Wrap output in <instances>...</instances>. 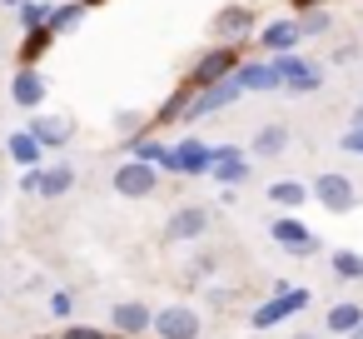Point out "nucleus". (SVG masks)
<instances>
[{
	"label": "nucleus",
	"mask_w": 363,
	"mask_h": 339,
	"mask_svg": "<svg viewBox=\"0 0 363 339\" xmlns=\"http://www.w3.org/2000/svg\"><path fill=\"white\" fill-rule=\"evenodd\" d=\"M308 200H318L328 215H348V210L358 205V190H353V180H348V175H338V170H323V175L308 185Z\"/></svg>",
	"instance_id": "4"
},
{
	"label": "nucleus",
	"mask_w": 363,
	"mask_h": 339,
	"mask_svg": "<svg viewBox=\"0 0 363 339\" xmlns=\"http://www.w3.org/2000/svg\"><path fill=\"white\" fill-rule=\"evenodd\" d=\"M259 160H279L284 150H289V125L284 120H269V125H259V135H254V145H249Z\"/></svg>",
	"instance_id": "18"
},
{
	"label": "nucleus",
	"mask_w": 363,
	"mask_h": 339,
	"mask_svg": "<svg viewBox=\"0 0 363 339\" xmlns=\"http://www.w3.org/2000/svg\"><path fill=\"white\" fill-rule=\"evenodd\" d=\"M60 339H100V329H65Z\"/></svg>",
	"instance_id": "33"
},
{
	"label": "nucleus",
	"mask_w": 363,
	"mask_h": 339,
	"mask_svg": "<svg viewBox=\"0 0 363 339\" xmlns=\"http://www.w3.org/2000/svg\"><path fill=\"white\" fill-rule=\"evenodd\" d=\"M338 145H343L348 155H363V125H353V130H348V135H343Z\"/></svg>",
	"instance_id": "30"
},
{
	"label": "nucleus",
	"mask_w": 363,
	"mask_h": 339,
	"mask_svg": "<svg viewBox=\"0 0 363 339\" xmlns=\"http://www.w3.org/2000/svg\"><path fill=\"white\" fill-rule=\"evenodd\" d=\"M244 95V85L229 75V80H219V85H204V90H194L189 95V110H184V125H194L199 115H214V110H224V105H234Z\"/></svg>",
	"instance_id": "7"
},
{
	"label": "nucleus",
	"mask_w": 363,
	"mask_h": 339,
	"mask_svg": "<svg viewBox=\"0 0 363 339\" xmlns=\"http://www.w3.org/2000/svg\"><path fill=\"white\" fill-rule=\"evenodd\" d=\"M234 70H239V45H209V50H204V55L189 65V75H184V80H189L194 90H204V85L229 80Z\"/></svg>",
	"instance_id": "1"
},
{
	"label": "nucleus",
	"mask_w": 363,
	"mask_h": 339,
	"mask_svg": "<svg viewBox=\"0 0 363 339\" xmlns=\"http://www.w3.org/2000/svg\"><path fill=\"white\" fill-rule=\"evenodd\" d=\"M6 155H11L16 165H26V170H35V165H45V150H40V140H35L30 130H16V135L6 140Z\"/></svg>",
	"instance_id": "20"
},
{
	"label": "nucleus",
	"mask_w": 363,
	"mask_h": 339,
	"mask_svg": "<svg viewBox=\"0 0 363 339\" xmlns=\"http://www.w3.org/2000/svg\"><path fill=\"white\" fill-rule=\"evenodd\" d=\"M95 6H105V0H85V11H95Z\"/></svg>",
	"instance_id": "36"
},
{
	"label": "nucleus",
	"mask_w": 363,
	"mask_h": 339,
	"mask_svg": "<svg viewBox=\"0 0 363 339\" xmlns=\"http://www.w3.org/2000/svg\"><path fill=\"white\" fill-rule=\"evenodd\" d=\"M363 324V304L358 299H338V304H328V314H323V329L328 334H353Z\"/></svg>",
	"instance_id": "19"
},
{
	"label": "nucleus",
	"mask_w": 363,
	"mask_h": 339,
	"mask_svg": "<svg viewBox=\"0 0 363 339\" xmlns=\"http://www.w3.org/2000/svg\"><path fill=\"white\" fill-rule=\"evenodd\" d=\"M209 230V210L204 205H179L174 215H169V225H164V244H189V240H199Z\"/></svg>",
	"instance_id": "11"
},
{
	"label": "nucleus",
	"mask_w": 363,
	"mask_h": 339,
	"mask_svg": "<svg viewBox=\"0 0 363 339\" xmlns=\"http://www.w3.org/2000/svg\"><path fill=\"white\" fill-rule=\"evenodd\" d=\"M50 309H55V314L65 319V314H70V294H55V299H50Z\"/></svg>",
	"instance_id": "32"
},
{
	"label": "nucleus",
	"mask_w": 363,
	"mask_h": 339,
	"mask_svg": "<svg viewBox=\"0 0 363 339\" xmlns=\"http://www.w3.org/2000/svg\"><path fill=\"white\" fill-rule=\"evenodd\" d=\"M298 31H303V41H308V36H328V31H333V16H328L323 6H318V11H303V16H298Z\"/></svg>",
	"instance_id": "28"
},
{
	"label": "nucleus",
	"mask_w": 363,
	"mask_h": 339,
	"mask_svg": "<svg viewBox=\"0 0 363 339\" xmlns=\"http://www.w3.org/2000/svg\"><path fill=\"white\" fill-rule=\"evenodd\" d=\"M60 36L50 31V26H40V31H26V41H21V65H40L45 60V50L55 45Z\"/></svg>",
	"instance_id": "21"
},
{
	"label": "nucleus",
	"mask_w": 363,
	"mask_h": 339,
	"mask_svg": "<svg viewBox=\"0 0 363 339\" xmlns=\"http://www.w3.org/2000/svg\"><path fill=\"white\" fill-rule=\"evenodd\" d=\"M269 65H274V80H279V90L308 95V90H318V85H323V70H318L313 60H303L298 50H289V55H274Z\"/></svg>",
	"instance_id": "2"
},
{
	"label": "nucleus",
	"mask_w": 363,
	"mask_h": 339,
	"mask_svg": "<svg viewBox=\"0 0 363 339\" xmlns=\"http://www.w3.org/2000/svg\"><path fill=\"white\" fill-rule=\"evenodd\" d=\"M70 185H75V165H35V170H26V180H21V190L26 195H40V200H60V195H70Z\"/></svg>",
	"instance_id": "5"
},
{
	"label": "nucleus",
	"mask_w": 363,
	"mask_h": 339,
	"mask_svg": "<svg viewBox=\"0 0 363 339\" xmlns=\"http://www.w3.org/2000/svg\"><path fill=\"white\" fill-rule=\"evenodd\" d=\"M150 329H155L160 339H199L204 319H199V309H189V304H164Z\"/></svg>",
	"instance_id": "8"
},
{
	"label": "nucleus",
	"mask_w": 363,
	"mask_h": 339,
	"mask_svg": "<svg viewBox=\"0 0 363 339\" xmlns=\"http://www.w3.org/2000/svg\"><path fill=\"white\" fill-rule=\"evenodd\" d=\"M45 90H50V80H45V70H40V65H21V70H16V80H11V100H16L21 110H40Z\"/></svg>",
	"instance_id": "13"
},
{
	"label": "nucleus",
	"mask_w": 363,
	"mask_h": 339,
	"mask_svg": "<svg viewBox=\"0 0 363 339\" xmlns=\"http://www.w3.org/2000/svg\"><path fill=\"white\" fill-rule=\"evenodd\" d=\"M135 145V160H150V165H169V145H160V140H150V135H140V140H130Z\"/></svg>",
	"instance_id": "27"
},
{
	"label": "nucleus",
	"mask_w": 363,
	"mask_h": 339,
	"mask_svg": "<svg viewBox=\"0 0 363 339\" xmlns=\"http://www.w3.org/2000/svg\"><path fill=\"white\" fill-rule=\"evenodd\" d=\"M333 274H338V279H363V254L338 249V254H333Z\"/></svg>",
	"instance_id": "29"
},
{
	"label": "nucleus",
	"mask_w": 363,
	"mask_h": 339,
	"mask_svg": "<svg viewBox=\"0 0 363 339\" xmlns=\"http://www.w3.org/2000/svg\"><path fill=\"white\" fill-rule=\"evenodd\" d=\"M269 235H274V240H279V244H284L289 254H298V259H308V254L318 249V240H313V235H308V230H303V225H298L294 215H274Z\"/></svg>",
	"instance_id": "14"
},
{
	"label": "nucleus",
	"mask_w": 363,
	"mask_h": 339,
	"mask_svg": "<svg viewBox=\"0 0 363 339\" xmlns=\"http://www.w3.org/2000/svg\"><path fill=\"white\" fill-rule=\"evenodd\" d=\"M303 304H308V289H289V284H279V294H274L269 304H259L249 324H254V329H274V324H284L289 314H298Z\"/></svg>",
	"instance_id": "10"
},
{
	"label": "nucleus",
	"mask_w": 363,
	"mask_h": 339,
	"mask_svg": "<svg viewBox=\"0 0 363 339\" xmlns=\"http://www.w3.org/2000/svg\"><path fill=\"white\" fill-rule=\"evenodd\" d=\"M353 125H363V105H358V110H353Z\"/></svg>",
	"instance_id": "35"
},
{
	"label": "nucleus",
	"mask_w": 363,
	"mask_h": 339,
	"mask_svg": "<svg viewBox=\"0 0 363 339\" xmlns=\"http://www.w3.org/2000/svg\"><path fill=\"white\" fill-rule=\"evenodd\" d=\"M110 324H115L120 334H145V329L155 324V309H150V304H140V299H125V304H115V309H110Z\"/></svg>",
	"instance_id": "17"
},
{
	"label": "nucleus",
	"mask_w": 363,
	"mask_h": 339,
	"mask_svg": "<svg viewBox=\"0 0 363 339\" xmlns=\"http://www.w3.org/2000/svg\"><path fill=\"white\" fill-rule=\"evenodd\" d=\"M224 190H234V185H244L249 175H254V165H249V155L239 150V145H214V170H209Z\"/></svg>",
	"instance_id": "12"
},
{
	"label": "nucleus",
	"mask_w": 363,
	"mask_h": 339,
	"mask_svg": "<svg viewBox=\"0 0 363 339\" xmlns=\"http://www.w3.org/2000/svg\"><path fill=\"white\" fill-rule=\"evenodd\" d=\"M234 80H239L244 90H279V80H274V65H269V60H264V65H244V60H239Z\"/></svg>",
	"instance_id": "23"
},
{
	"label": "nucleus",
	"mask_w": 363,
	"mask_h": 339,
	"mask_svg": "<svg viewBox=\"0 0 363 339\" xmlns=\"http://www.w3.org/2000/svg\"><path fill=\"white\" fill-rule=\"evenodd\" d=\"M145 125H150V115H145V110H115V130H120L125 140H140V135H145Z\"/></svg>",
	"instance_id": "26"
},
{
	"label": "nucleus",
	"mask_w": 363,
	"mask_h": 339,
	"mask_svg": "<svg viewBox=\"0 0 363 339\" xmlns=\"http://www.w3.org/2000/svg\"><path fill=\"white\" fill-rule=\"evenodd\" d=\"M0 55H6V45H0Z\"/></svg>",
	"instance_id": "38"
},
{
	"label": "nucleus",
	"mask_w": 363,
	"mask_h": 339,
	"mask_svg": "<svg viewBox=\"0 0 363 339\" xmlns=\"http://www.w3.org/2000/svg\"><path fill=\"white\" fill-rule=\"evenodd\" d=\"M348 339H363V324H358V329H353V334H348Z\"/></svg>",
	"instance_id": "37"
},
{
	"label": "nucleus",
	"mask_w": 363,
	"mask_h": 339,
	"mask_svg": "<svg viewBox=\"0 0 363 339\" xmlns=\"http://www.w3.org/2000/svg\"><path fill=\"white\" fill-rule=\"evenodd\" d=\"M289 6L303 16V11H318V6H338V0H289Z\"/></svg>",
	"instance_id": "31"
},
{
	"label": "nucleus",
	"mask_w": 363,
	"mask_h": 339,
	"mask_svg": "<svg viewBox=\"0 0 363 339\" xmlns=\"http://www.w3.org/2000/svg\"><path fill=\"white\" fill-rule=\"evenodd\" d=\"M289 339H318V334H308V329H303V334H289Z\"/></svg>",
	"instance_id": "34"
},
{
	"label": "nucleus",
	"mask_w": 363,
	"mask_h": 339,
	"mask_svg": "<svg viewBox=\"0 0 363 339\" xmlns=\"http://www.w3.org/2000/svg\"><path fill=\"white\" fill-rule=\"evenodd\" d=\"M164 170H174V175H209L214 170V145H204V140H179V145H169V165Z\"/></svg>",
	"instance_id": "9"
},
{
	"label": "nucleus",
	"mask_w": 363,
	"mask_h": 339,
	"mask_svg": "<svg viewBox=\"0 0 363 339\" xmlns=\"http://www.w3.org/2000/svg\"><path fill=\"white\" fill-rule=\"evenodd\" d=\"M254 6H224V11H214V21H209V36H214V45H244V36L254 31Z\"/></svg>",
	"instance_id": "6"
},
{
	"label": "nucleus",
	"mask_w": 363,
	"mask_h": 339,
	"mask_svg": "<svg viewBox=\"0 0 363 339\" xmlns=\"http://www.w3.org/2000/svg\"><path fill=\"white\" fill-rule=\"evenodd\" d=\"M303 200H308V185H298V180H274V185H269V205H279L284 215L298 210Z\"/></svg>",
	"instance_id": "22"
},
{
	"label": "nucleus",
	"mask_w": 363,
	"mask_h": 339,
	"mask_svg": "<svg viewBox=\"0 0 363 339\" xmlns=\"http://www.w3.org/2000/svg\"><path fill=\"white\" fill-rule=\"evenodd\" d=\"M26 130L40 140V150H65V145L75 140V125H70L65 115H35Z\"/></svg>",
	"instance_id": "15"
},
{
	"label": "nucleus",
	"mask_w": 363,
	"mask_h": 339,
	"mask_svg": "<svg viewBox=\"0 0 363 339\" xmlns=\"http://www.w3.org/2000/svg\"><path fill=\"white\" fill-rule=\"evenodd\" d=\"M110 185H115V195H125V200H150L155 190H160V170L150 165V160H120L115 165V175H110Z\"/></svg>",
	"instance_id": "3"
},
{
	"label": "nucleus",
	"mask_w": 363,
	"mask_h": 339,
	"mask_svg": "<svg viewBox=\"0 0 363 339\" xmlns=\"http://www.w3.org/2000/svg\"><path fill=\"white\" fill-rule=\"evenodd\" d=\"M50 11H55V6H45V0H21V6H16L21 31H40V26H50Z\"/></svg>",
	"instance_id": "24"
},
{
	"label": "nucleus",
	"mask_w": 363,
	"mask_h": 339,
	"mask_svg": "<svg viewBox=\"0 0 363 339\" xmlns=\"http://www.w3.org/2000/svg\"><path fill=\"white\" fill-rule=\"evenodd\" d=\"M298 41H303L298 21H269V26L259 31V45H264L269 55H289V50H298Z\"/></svg>",
	"instance_id": "16"
},
{
	"label": "nucleus",
	"mask_w": 363,
	"mask_h": 339,
	"mask_svg": "<svg viewBox=\"0 0 363 339\" xmlns=\"http://www.w3.org/2000/svg\"><path fill=\"white\" fill-rule=\"evenodd\" d=\"M80 21H85V0H70V6H55V11H50V31H55V36L75 31Z\"/></svg>",
	"instance_id": "25"
}]
</instances>
